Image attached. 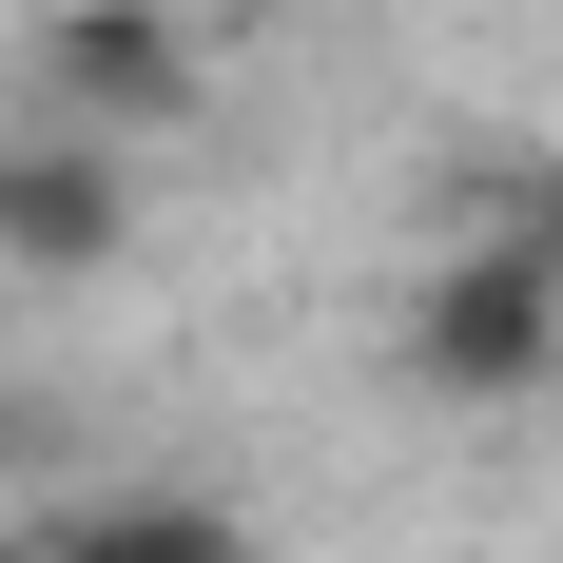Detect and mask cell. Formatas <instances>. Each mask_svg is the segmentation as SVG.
Returning a JSON list of instances; mask_svg holds the SVG:
<instances>
[{
  "mask_svg": "<svg viewBox=\"0 0 563 563\" xmlns=\"http://www.w3.org/2000/svg\"><path fill=\"white\" fill-rule=\"evenodd\" d=\"M408 389L428 408H525V389H563V273L544 253H448V273L408 291Z\"/></svg>",
  "mask_w": 563,
  "mask_h": 563,
  "instance_id": "cell-1",
  "label": "cell"
},
{
  "mask_svg": "<svg viewBox=\"0 0 563 563\" xmlns=\"http://www.w3.org/2000/svg\"><path fill=\"white\" fill-rule=\"evenodd\" d=\"M20 563H253V525L195 506V486H117V506H58Z\"/></svg>",
  "mask_w": 563,
  "mask_h": 563,
  "instance_id": "cell-4",
  "label": "cell"
},
{
  "mask_svg": "<svg viewBox=\"0 0 563 563\" xmlns=\"http://www.w3.org/2000/svg\"><path fill=\"white\" fill-rule=\"evenodd\" d=\"M117 253H136L117 136H0V273H117Z\"/></svg>",
  "mask_w": 563,
  "mask_h": 563,
  "instance_id": "cell-3",
  "label": "cell"
},
{
  "mask_svg": "<svg viewBox=\"0 0 563 563\" xmlns=\"http://www.w3.org/2000/svg\"><path fill=\"white\" fill-rule=\"evenodd\" d=\"M506 253H544V273H563V175H544V195L506 214Z\"/></svg>",
  "mask_w": 563,
  "mask_h": 563,
  "instance_id": "cell-5",
  "label": "cell"
},
{
  "mask_svg": "<svg viewBox=\"0 0 563 563\" xmlns=\"http://www.w3.org/2000/svg\"><path fill=\"white\" fill-rule=\"evenodd\" d=\"M40 98H58V136H175L195 117V20L175 0H78L40 40Z\"/></svg>",
  "mask_w": 563,
  "mask_h": 563,
  "instance_id": "cell-2",
  "label": "cell"
}]
</instances>
